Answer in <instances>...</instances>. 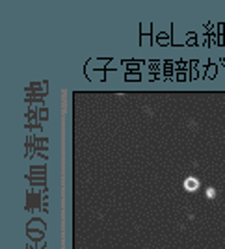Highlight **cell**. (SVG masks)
<instances>
[{
    "label": "cell",
    "instance_id": "1",
    "mask_svg": "<svg viewBox=\"0 0 225 249\" xmlns=\"http://www.w3.org/2000/svg\"><path fill=\"white\" fill-rule=\"evenodd\" d=\"M197 188H199V180L194 178V177H188V178L184 180V190H186V192H195Z\"/></svg>",
    "mask_w": 225,
    "mask_h": 249
},
{
    "label": "cell",
    "instance_id": "2",
    "mask_svg": "<svg viewBox=\"0 0 225 249\" xmlns=\"http://www.w3.org/2000/svg\"><path fill=\"white\" fill-rule=\"evenodd\" d=\"M214 196H216L214 188H208V190H206V197H208V199H214Z\"/></svg>",
    "mask_w": 225,
    "mask_h": 249
}]
</instances>
